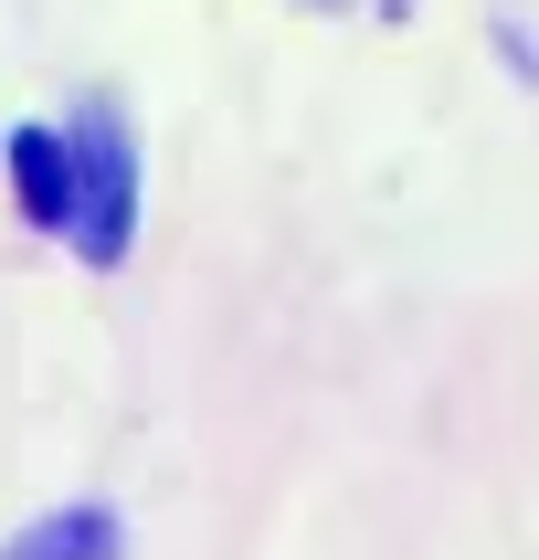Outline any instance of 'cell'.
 Instances as JSON below:
<instances>
[{
  "label": "cell",
  "mask_w": 539,
  "mask_h": 560,
  "mask_svg": "<svg viewBox=\"0 0 539 560\" xmlns=\"http://www.w3.org/2000/svg\"><path fill=\"white\" fill-rule=\"evenodd\" d=\"M0 560H117V518L106 508H54V518H32Z\"/></svg>",
  "instance_id": "obj_2"
},
{
  "label": "cell",
  "mask_w": 539,
  "mask_h": 560,
  "mask_svg": "<svg viewBox=\"0 0 539 560\" xmlns=\"http://www.w3.org/2000/svg\"><path fill=\"white\" fill-rule=\"evenodd\" d=\"M63 233L85 244V265H117L138 233V149L106 106L74 117V138H63Z\"/></svg>",
  "instance_id": "obj_1"
},
{
  "label": "cell",
  "mask_w": 539,
  "mask_h": 560,
  "mask_svg": "<svg viewBox=\"0 0 539 560\" xmlns=\"http://www.w3.org/2000/svg\"><path fill=\"white\" fill-rule=\"evenodd\" d=\"M11 190H22V212L43 233H63V138L54 127H22L11 138Z\"/></svg>",
  "instance_id": "obj_3"
}]
</instances>
